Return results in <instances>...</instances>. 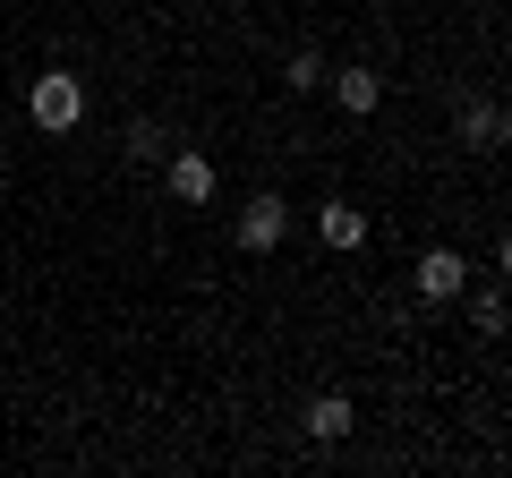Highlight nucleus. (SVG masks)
Wrapping results in <instances>:
<instances>
[{
    "label": "nucleus",
    "mask_w": 512,
    "mask_h": 478,
    "mask_svg": "<svg viewBox=\"0 0 512 478\" xmlns=\"http://www.w3.org/2000/svg\"><path fill=\"white\" fill-rule=\"evenodd\" d=\"M282 86L291 94H325V52H291L282 60Z\"/></svg>",
    "instance_id": "10"
},
{
    "label": "nucleus",
    "mask_w": 512,
    "mask_h": 478,
    "mask_svg": "<svg viewBox=\"0 0 512 478\" xmlns=\"http://www.w3.org/2000/svg\"><path fill=\"white\" fill-rule=\"evenodd\" d=\"M461 146H478V154L504 146V103H461Z\"/></svg>",
    "instance_id": "7"
},
{
    "label": "nucleus",
    "mask_w": 512,
    "mask_h": 478,
    "mask_svg": "<svg viewBox=\"0 0 512 478\" xmlns=\"http://www.w3.org/2000/svg\"><path fill=\"white\" fill-rule=\"evenodd\" d=\"M316 222H325V248H342V257H350V248H367V214H359V205H342V197H333Z\"/></svg>",
    "instance_id": "8"
},
{
    "label": "nucleus",
    "mask_w": 512,
    "mask_h": 478,
    "mask_svg": "<svg viewBox=\"0 0 512 478\" xmlns=\"http://www.w3.org/2000/svg\"><path fill=\"white\" fill-rule=\"evenodd\" d=\"M26 120H35L43 137H69L77 120H86V77L77 69H43L35 86H26Z\"/></svg>",
    "instance_id": "1"
},
{
    "label": "nucleus",
    "mask_w": 512,
    "mask_h": 478,
    "mask_svg": "<svg viewBox=\"0 0 512 478\" xmlns=\"http://www.w3.org/2000/svg\"><path fill=\"white\" fill-rule=\"evenodd\" d=\"M350 427H359V410H350V393H316V402H308V436H316V444H342Z\"/></svg>",
    "instance_id": "6"
},
{
    "label": "nucleus",
    "mask_w": 512,
    "mask_h": 478,
    "mask_svg": "<svg viewBox=\"0 0 512 478\" xmlns=\"http://www.w3.org/2000/svg\"><path fill=\"white\" fill-rule=\"evenodd\" d=\"M282 231H291V205H282L274 188H265V197H248V214L231 222V239L248 248V257H265V248H282Z\"/></svg>",
    "instance_id": "3"
},
{
    "label": "nucleus",
    "mask_w": 512,
    "mask_h": 478,
    "mask_svg": "<svg viewBox=\"0 0 512 478\" xmlns=\"http://www.w3.org/2000/svg\"><path fill=\"white\" fill-rule=\"evenodd\" d=\"M163 180H171V197H180V205H214V154H197V146L163 154Z\"/></svg>",
    "instance_id": "4"
},
{
    "label": "nucleus",
    "mask_w": 512,
    "mask_h": 478,
    "mask_svg": "<svg viewBox=\"0 0 512 478\" xmlns=\"http://www.w3.org/2000/svg\"><path fill=\"white\" fill-rule=\"evenodd\" d=\"M470 325L495 342V333H504V291H478V299H470Z\"/></svg>",
    "instance_id": "11"
},
{
    "label": "nucleus",
    "mask_w": 512,
    "mask_h": 478,
    "mask_svg": "<svg viewBox=\"0 0 512 478\" xmlns=\"http://www.w3.org/2000/svg\"><path fill=\"white\" fill-rule=\"evenodd\" d=\"M128 163H163V154H171V137H163V120H128Z\"/></svg>",
    "instance_id": "9"
},
{
    "label": "nucleus",
    "mask_w": 512,
    "mask_h": 478,
    "mask_svg": "<svg viewBox=\"0 0 512 478\" xmlns=\"http://www.w3.org/2000/svg\"><path fill=\"white\" fill-rule=\"evenodd\" d=\"M410 291H419L427 308H453V299L470 291V257H461V248H427L419 274H410Z\"/></svg>",
    "instance_id": "2"
},
{
    "label": "nucleus",
    "mask_w": 512,
    "mask_h": 478,
    "mask_svg": "<svg viewBox=\"0 0 512 478\" xmlns=\"http://www.w3.org/2000/svg\"><path fill=\"white\" fill-rule=\"evenodd\" d=\"M325 94L350 111V120H367V111L384 103V77H376V69H325Z\"/></svg>",
    "instance_id": "5"
}]
</instances>
